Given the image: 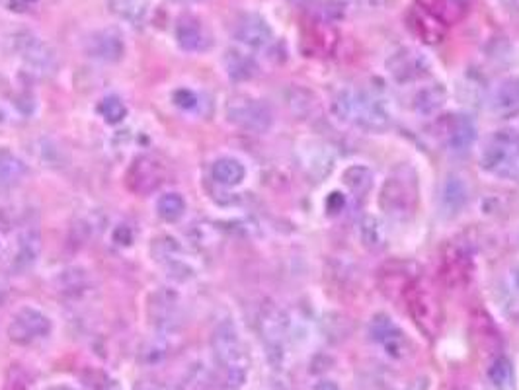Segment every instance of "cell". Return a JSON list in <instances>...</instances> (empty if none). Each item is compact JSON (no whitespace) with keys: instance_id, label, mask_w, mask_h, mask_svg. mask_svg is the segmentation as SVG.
I'll list each match as a JSON object with an SVG mask.
<instances>
[{"instance_id":"cell-1","label":"cell","mask_w":519,"mask_h":390,"mask_svg":"<svg viewBox=\"0 0 519 390\" xmlns=\"http://www.w3.org/2000/svg\"><path fill=\"white\" fill-rule=\"evenodd\" d=\"M211 350L219 369L221 390H240L249 379L250 357L235 322L223 321L215 326Z\"/></svg>"},{"instance_id":"cell-2","label":"cell","mask_w":519,"mask_h":390,"mask_svg":"<svg viewBox=\"0 0 519 390\" xmlns=\"http://www.w3.org/2000/svg\"><path fill=\"white\" fill-rule=\"evenodd\" d=\"M334 120L365 133H383L393 125L391 113L377 96L359 89H345L330 104Z\"/></svg>"},{"instance_id":"cell-3","label":"cell","mask_w":519,"mask_h":390,"mask_svg":"<svg viewBox=\"0 0 519 390\" xmlns=\"http://www.w3.org/2000/svg\"><path fill=\"white\" fill-rule=\"evenodd\" d=\"M420 204V176L412 164H398L381 185L377 206L393 219H408Z\"/></svg>"},{"instance_id":"cell-4","label":"cell","mask_w":519,"mask_h":390,"mask_svg":"<svg viewBox=\"0 0 519 390\" xmlns=\"http://www.w3.org/2000/svg\"><path fill=\"white\" fill-rule=\"evenodd\" d=\"M481 168L486 174L519 182V132L503 127L490 135L481 151Z\"/></svg>"},{"instance_id":"cell-5","label":"cell","mask_w":519,"mask_h":390,"mask_svg":"<svg viewBox=\"0 0 519 390\" xmlns=\"http://www.w3.org/2000/svg\"><path fill=\"white\" fill-rule=\"evenodd\" d=\"M402 302L407 305V312L410 314L414 324L420 328L424 334L434 338L443 324V309L434 287L424 281L420 276L408 289V293L402 299Z\"/></svg>"},{"instance_id":"cell-6","label":"cell","mask_w":519,"mask_h":390,"mask_svg":"<svg viewBox=\"0 0 519 390\" xmlns=\"http://www.w3.org/2000/svg\"><path fill=\"white\" fill-rule=\"evenodd\" d=\"M228 123L242 129L247 133L262 135L268 133L273 125V111L264 102L247 94H237L227 102L225 108Z\"/></svg>"},{"instance_id":"cell-7","label":"cell","mask_w":519,"mask_h":390,"mask_svg":"<svg viewBox=\"0 0 519 390\" xmlns=\"http://www.w3.org/2000/svg\"><path fill=\"white\" fill-rule=\"evenodd\" d=\"M367 334L375 348L381 350V353L388 359L402 361L414 353V343L407 332L385 312L373 316L367 326Z\"/></svg>"},{"instance_id":"cell-8","label":"cell","mask_w":519,"mask_h":390,"mask_svg":"<svg viewBox=\"0 0 519 390\" xmlns=\"http://www.w3.org/2000/svg\"><path fill=\"white\" fill-rule=\"evenodd\" d=\"M12 53L32 75L48 77L57 69V57L46 41L32 32H18L10 39Z\"/></svg>"},{"instance_id":"cell-9","label":"cell","mask_w":519,"mask_h":390,"mask_svg":"<svg viewBox=\"0 0 519 390\" xmlns=\"http://www.w3.org/2000/svg\"><path fill=\"white\" fill-rule=\"evenodd\" d=\"M258 330L273 361L285 357L287 342L291 338V319L283 309L276 305H266L258 316Z\"/></svg>"},{"instance_id":"cell-10","label":"cell","mask_w":519,"mask_h":390,"mask_svg":"<svg viewBox=\"0 0 519 390\" xmlns=\"http://www.w3.org/2000/svg\"><path fill=\"white\" fill-rule=\"evenodd\" d=\"M385 69L397 84L407 86L418 80H424L431 72V59L418 47L402 46L388 55Z\"/></svg>"},{"instance_id":"cell-11","label":"cell","mask_w":519,"mask_h":390,"mask_svg":"<svg viewBox=\"0 0 519 390\" xmlns=\"http://www.w3.org/2000/svg\"><path fill=\"white\" fill-rule=\"evenodd\" d=\"M166 180V168L151 154L135 156L125 172L127 190L135 195H151Z\"/></svg>"},{"instance_id":"cell-12","label":"cell","mask_w":519,"mask_h":390,"mask_svg":"<svg viewBox=\"0 0 519 390\" xmlns=\"http://www.w3.org/2000/svg\"><path fill=\"white\" fill-rule=\"evenodd\" d=\"M51 334V321L46 312L34 307H22L14 312L8 324V338L16 345H32Z\"/></svg>"},{"instance_id":"cell-13","label":"cell","mask_w":519,"mask_h":390,"mask_svg":"<svg viewBox=\"0 0 519 390\" xmlns=\"http://www.w3.org/2000/svg\"><path fill=\"white\" fill-rule=\"evenodd\" d=\"M434 125L438 127L436 135L447 144V149L457 154L467 153L477 139V123L467 113L441 115Z\"/></svg>"},{"instance_id":"cell-14","label":"cell","mask_w":519,"mask_h":390,"mask_svg":"<svg viewBox=\"0 0 519 390\" xmlns=\"http://www.w3.org/2000/svg\"><path fill=\"white\" fill-rule=\"evenodd\" d=\"M420 278V269L414 262H407V259H393V262H387L381 266L377 283L381 293L391 299V300H400L405 299L408 293V289L416 283V279Z\"/></svg>"},{"instance_id":"cell-15","label":"cell","mask_w":519,"mask_h":390,"mask_svg":"<svg viewBox=\"0 0 519 390\" xmlns=\"http://www.w3.org/2000/svg\"><path fill=\"white\" fill-rule=\"evenodd\" d=\"M149 316L161 334H172V332H176L182 324L180 297L175 291H170V289L153 293L149 302Z\"/></svg>"},{"instance_id":"cell-16","label":"cell","mask_w":519,"mask_h":390,"mask_svg":"<svg viewBox=\"0 0 519 390\" xmlns=\"http://www.w3.org/2000/svg\"><path fill=\"white\" fill-rule=\"evenodd\" d=\"M84 53L92 61L108 65L120 63L125 55V39L115 27H104V30H96L84 39Z\"/></svg>"},{"instance_id":"cell-17","label":"cell","mask_w":519,"mask_h":390,"mask_svg":"<svg viewBox=\"0 0 519 390\" xmlns=\"http://www.w3.org/2000/svg\"><path fill=\"white\" fill-rule=\"evenodd\" d=\"M472 273V258L461 244H447L440 256V279L443 285L463 287Z\"/></svg>"},{"instance_id":"cell-18","label":"cell","mask_w":519,"mask_h":390,"mask_svg":"<svg viewBox=\"0 0 519 390\" xmlns=\"http://www.w3.org/2000/svg\"><path fill=\"white\" fill-rule=\"evenodd\" d=\"M153 258L161 264L172 279L185 281L194 276L192 262L187 259L184 248L175 238H158L153 244Z\"/></svg>"},{"instance_id":"cell-19","label":"cell","mask_w":519,"mask_h":390,"mask_svg":"<svg viewBox=\"0 0 519 390\" xmlns=\"http://www.w3.org/2000/svg\"><path fill=\"white\" fill-rule=\"evenodd\" d=\"M233 36L240 46L254 49V51L266 49L273 43V30L268 24V20L264 16H260V14H252V12L238 16Z\"/></svg>"},{"instance_id":"cell-20","label":"cell","mask_w":519,"mask_h":390,"mask_svg":"<svg viewBox=\"0 0 519 390\" xmlns=\"http://www.w3.org/2000/svg\"><path fill=\"white\" fill-rule=\"evenodd\" d=\"M488 110L494 115H514L519 111V75L498 80L488 92Z\"/></svg>"},{"instance_id":"cell-21","label":"cell","mask_w":519,"mask_h":390,"mask_svg":"<svg viewBox=\"0 0 519 390\" xmlns=\"http://www.w3.org/2000/svg\"><path fill=\"white\" fill-rule=\"evenodd\" d=\"M469 204V185L463 176L447 174L440 187V213L447 219L463 213Z\"/></svg>"},{"instance_id":"cell-22","label":"cell","mask_w":519,"mask_h":390,"mask_svg":"<svg viewBox=\"0 0 519 390\" xmlns=\"http://www.w3.org/2000/svg\"><path fill=\"white\" fill-rule=\"evenodd\" d=\"M176 43L182 51L187 53H204L211 47V34L199 18L182 16L176 24Z\"/></svg>"},{"instance_id":"cell-23","label":"cell","mask_w":519,"mask_h":390,"mask_svg":"<svg viewBox=\"0 0 519 390\" xmlns=\"http://www.w3.org/2000/svg\"><path fill=\"white\" fill-rule=\"evenodd\" d=\"M41 252V237L36 228H27L24 233L18 235L16 244H14L12 258H10V269L14 273H26L27 269H32L37 262Z\"/></svg>"},{"instance_id":"cell-24","label":"cell","mask_w":519,"mask_h":390,"mask_svg":"<svg viewBox=\"0 0 519 390\" xmlns=\"http://www.w3.org/2000/svg\"><path fill=\"white\" fill-rule=\"evenodd\" d=\"M447 98H450L447 86L443 82H431L428 86H422V89L414 94L412 110L416 115H420V118H434V115L443 110Z\"/></svg>"},{"instance_id":"cell-25","label":"cell","mask_w":519,"mask_h":390,"mask_svg":"<svg viewBox=\"0 0 519 390\" xmlns=\"http://www.w3.org/2000/svg\"><path fill=\"white\" fill-rule=\"evenodd\" d=\"M416 6L443 26H453L467 14V0H416Z\"/></svg>"},{"instance_id":"cell-26","label":"cell","mask_w":519,"mask_h":390,"mask_svg":"<svg viewBox=\"0 0 519 390\" xmlns=\"http://www.w3.org/2000/svg\"><path fill=\"white\" fill-rule=\"evenodd\" d=\"M27 176V166L20 156L10 151H0V197L10 194Z\"/></svg>"},{"instance_id":"cell-27","label":"cell","mask_w":519,"mask_h":390,"mask_svg":"<svg viewBox=\"0 0 519 390\" xmlns=\"http://www.w3.org/2000/svg\"><path fill=\"white\" fill-rule=\"evenodd\" d=\"M357 237L362 247L371 252H381L387 248L388 235L385 223L375 215H365L357 225Z\"/></svg>"},{"instance_id":"cell-28","label":"cell","mask_w":519,"mask_h":390,"mask_svg":"<svg viewBox=\"0 0 519 390\" xmlns=\"http://www.w3.org/2000/svg\"><path fill=\"white\" fill-rule=\"evenodd\" d=\"M211 178L219 185L237 187L244 182V178H247V168H244V164L238 161V158L223 156L213 163Z\"/></svg>"},{"instance_id":"cell-29","label":"cell","mask_w":519,"mask_h":390,"mask_svg":"<svg viewBox=\"0 0 519 390\" xmlns=\"http://www.w3.org/2000/svg\"><path fill=\"white\" fill-rule=\"evenodd\" d=\"M408 27H412V32L426 43H438L445 36V26L418 6L410 14Z\"/></svg>"},{"instance_id":"cell-30","label":"cell","mask_w":519,"mask_h":390,"mask_svg":"<svg viewBox=\"0 0 519 390\" xmlns=\"http://www.w3.org/2000/svg\"><path fill=\"white\" fill-rule=\"evenodd\" d=\"M225 69H227V75L230 80L235 82H244V80H250L256 77L258 72V65L252 59L250 55H247L240 49H228L225 53Z\"/></svg>"},{"instance_id":"cell-31","label":"cell","mask_w":519,"mask_h":390,"mask_svg":"<svg viewBox=\"0 0 519 390\" xmlns=\"http://www.w3.org/2000/svg\"><path fill=\"white\" fill-rule=\"evenodd\" d=\"M488 381L496 390H514L515 388V371L512 361L503 355L494 357L488 365Z\"/></svg>"},{"instance_id":"cell-32","label":"cell","mask_w":519,"mask_h":390,"mask_svg":"<svg viewBox=\"0 0 519 390\" xmlns=\"http://www.w3.org/2000/svg\"><path fill=\"white\" fill-rule=\"evenodd\" d=\"M342 180H344V185L348 187V190L355 195L369 194L373 184H375L373 170L364 166V164H354L350 168H345L344 174H342Z\"/></svg>"},{"instance_id":"cell-33","label":"cell","mask_w":519,"mask_h":390,"mask_svg":"<svg viewBox=\"0 0 519 390\" xmlns=\"http://www.w3.org/2000/svg\"><path fill=\"white\" fill-rule=\"evenodd\" d=\"M287 104H290L291 111L299 120H307L309 115L319 108V100H316L311 90L302 89V86H293V89L287 92Z\"/></svg>"},{"instance_id":"cell-34","label":"cell","mask_w":519,"mask_h":390,"mask_svg":"<svg viewBox=\"0 0 519 390\" xmlns=\"http://www.w3.org/2000/svg\"><path fill=\"white\" fill-rule=\"evenodd\" d=\"M111 10L129 24H143L149 12V0H110Z\"/></svg>"},{"instance_id":"cell-35","label":"cell","mask_w":519,"mask_h":390,"mask_svg":"<svg viewBox=\"0 0 519 390\" xmlns=\"http://www.w3.org/2000/svg\"><path fill=\"white\" fill-rule=\"evenodd\" d=\"M156 213L166 223L180 221L185 213V199L178 192H168L158 197L156 201Z\"/></svg>"},{"instance_id":"cell-36","label":"cell","mask_w":519,"mask_h":390,"mask_svg":"<svg viewBox=\"0 0 519 390\" xmlns=\"http://www.w3.org/2000/svg\"><path fill=\"white\" fill-rule=\"evenodd\" d=\"M86 285H89V278H86V273L82 269H77V268L61 271L55 279V287L59 289L63 295H70V297H77L82 291H86Z\"/></svg>"},{"instance_id":"cell-37","label":"cell","mask_w":519,"mask_h":390,"mask_svg":"<svg viewBox=\"0 0 519 390\" xmlns=\"http://www.w3.org/2000/svg\"><path fill=\"white\" fill-rule=\"evenodd\" d=\"M98 113L102 115L104 121L110 125H118L125 120L127 108L123 104V100L118 96H106L102 102L98 104Z\"/></svg>"},{"instance_id":"cell-38","label":"cell","mask_w":519,"mask_h":390,"mask_svg":"<svg viewBox=\"0 0 519 390\" xmlns=\"http://www.w3.org/2000/svg\"><path fill=\"white\" fill-rule=\"evenodd\" d=\"M3 390H27V374L20 365H12L8 369Z\"/></svg>"},{"instance_id":"cell-39","label":"cell","mask_w":519,"mask_h":390,"mask_svg":"<svg viewBox=\"0 0 519 390\" xmlns=\"http://www.w3.org/2000/svg\"><path fill=\"white\" fill-rule=\"evenodd\" d=\"M172 100H175V104L185 111H192L197 108L199 104V98L196 92L192 90H187V89H180L176 90L175 94H172Z\"/></svg>"},{"instance_id":"cell-40","label":"cell","mask_w":519,"mask_h":390,"mask_svg":"<svg viewBox=\"0 0 519 390\" xmlns=\"http://www.w3.org/2000/svg\"><path fill=\"white\" fill-rule=\"evenodd\" d=\"M39 0H6V6L12 12H27L30 8H34Z\"/></svg>"},{"instance_id":"cell-41","label":"cell","mask_w":519,"mask_h":390,"mask_svg":"<svg viewBox=\"0 0 519 390\" xmlns=\"http://www.w3.org/2000/svg\"><path fill=\"white\" fill-rule=\"evenodd\" d=\"M428 386H429V383H428L426 377H418V379L410 381L407 386H402L400 390H428Z\"/></svg>"},{"instance_id":"cell-42","label":"cell","mask_w":519,"mask_h":390,"mask_svg":"<svg viewBox=\"0 0 519 390\" xmlns=\"http://www.w3.org/2000/svg\"><path fill=\"white\" fill-rule=\"evenodd\" d=\"M312 390H342V388H340V385H338L336 381H333V379H323V381H319V383H316V385L312 386Z\"/></svg>"},{"instance_id":"cell-43","label":"cell","mask_w":519,"mask_h":390,"mask_svg":"<svg viewBox=\"0 0 519 390\" xmlns=\"http://www.w3.org/2000/svg\"><path fill=\"white\" fill-rule=\"evenodd\" d=\"M445 390H477L474 386L467 385V383H461V381H455V383H450L445 386Z\"/></svg>"},{"instance_id":"cell-44","label":"cell","mask_w":519,"mask_h":390,"mask_svg":"<svg viewBox=\"0 0 519 390\" xmlns=\"http://www.w3.org/2000/svg\"><path fill=\"white\" fill-rule=\"evenodd\" d=\"M133 390H161V386L151 383V381H141V383H137V385L133 386Z\"/></svg>"},{"instance_id":"cell-45","label":"cell","mask_w":519,"mask_h":390,"mask_svg":"<svg viewBox=\"0 0 519 390\" xmlns=\"http://www.w3.org/2000/svg\"><path fill=\"white\" fill-rule=\"evenodd\" d=\"M512 283H514V287L517 289V293H519V266L512 273Z\"/></svg>"},{"instance_id":"cell-46","label":"cell","mask_w":519,"mask_h":390,"mask_svg":"<svg viewBox=\"0 0 519 390\" xmlns=\"http://www.w3.org/2000/svg\"><path fill=\"white\" fill-rule=\"evenodd\" d=\"M6 295H8V291H6V287L0 283V305H5V300H6Z\"/></svg>"},{"instance_id":"cell-47","label":"cell","mask_w":519,"mask_h":390,"mask_svg":"<svg viewBox=\"0 0 519 390\" xmlns=\"http://www.w3.org/2000/svg\"><path fill=\"white\" fill-rule=\"evenodd\" d=\"M48 390H77L75 386H69V385H55V386H51V388H48Z\"/></svg>"},{"instance_id":"cell-48","label":"cell","mask_w":519,"mask_h":390,"mask_svg":"<svg viewBox=\"0 0 519 390\" xmlns=\"http://www.w3.org/2000/svg\"><path fill=\"white\" fill-rule=\"evenodd\" d=\"M106 390H122V388H120L118 385H115V383H113V385H110V386H108Z\"/></svg>"},{"instance_id":"cell-49","label":"cell","mask_w":519,"mask_h":390,"mask_svg":"<svg viewBox=\"0 0 519 390\" xmlns=\"http://www.w3.org/2000/svg\"><path fill=\"white\" fill-rule=\"evenodd\" d=\"M498 3H502V5H512V3H515V0H498Z\"/></svg>"},{"instance_id":"cell-50","label":"cell","mask_w":519,"mask_h":390,"mask_svg":"<svg viewBox=\"0 0 519 390\" xmlns=\"http://www.w3.org/2000/svg\"><path fill=\"white\" fill-rule=\"evenodd\" d=\"M182 3H196V0H182Z\"/></svg>"}]
</instances>
